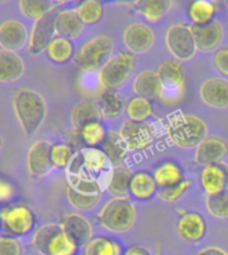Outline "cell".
I'll return each mask as SVG.
<instances>
[{"instance_id": "obj_18", "label": "cell", "mask_w": 228, "mask_h": 255, "mask_svg": "<svg viewBox=\"0 0 228 255\" xmlns=\"http://www.w3.org/2000/svg\"><path fill=\"white\" fill-rule=\"evenodd\" d=\"M28 31L20 20L11 19L0 24V49L18 51L28 42Z\"/></svg>"}, {"instance_id": "obj_10", "label": "cell", "mask_w": 228, "mask_h": 255, "mask_svg": "<svg viewBox=\"0 0 228 255\" xmlns=\"http://www.w3.org/2000/svg\"><path fill=\"white\" fill-rule=\"evenodd\" d=\"M119 136L127 150H144L149 148L154 138L153 128L146 123L126 120L119 129Z\"/></svg>"}, {"instance_id": "obj_54", "label": "cell", "mask_w": 228, "mask_h": 255, "mask_svg": "<svg viewBox=\"0 0 228 255\" xmlns=\"http://www.w3.org/2000/svg\"><path fill=\"white\" fill-rule=\"evenodd\" d=\"M0 231H1V219H0Z\"/></svg>"}, {"instance_id": "obj_52", "label": "cell", "mask_w": 228, "mask_h": 255, "mask_svg": "<svg viewBox=\"0 0 228 255\" xmlns=\"http://www.w3.org/2000/svg\"><path fill=\"white\" fill-rule=\"evenodd\" d=\"M1 144H3V141H1V137H0V149H1Z\"/></svg>"}, {"instance_id": "obj_39", "label": "cell", "mask_w": 228, "mask_h": 255, "mask_svg": "<svg viewBox=\"0 0 228 255\" xmlns=\"http://www.w3.org/2000/svg\"><path fill=\"white\" fill-rule=\"evenodd\" d=\"M18 5L23 16L35 22L54 11V4L50 0H19Z\"/></svg>"}, {"instance_id": "obj_25", "label": "cell", "mask_w": 228, "mask_h": 255, "mask_svg": "<svg viewBox=\"0 0 228 255\" xmlns=\"http://www.w3.org/2000/svg\"><path fill=\"white\" fill-rule=\"evenodd\" d=\"M84 158L85 169L89 175L92 176L100 177L104 173L112 169V163H110L109 157L101 148H82L79 150Z\"/></svg>"}, {"instance_id": "obj_51", "label": "cell", "mask_w": 228, "mask_h": 255, "mask_svg": "<svg viewBox=\"0 0 228 255\" xmlns=\"http://www.w3.org/2000/svg\"><path fill=\"white\" fill-rule=\"evenodd\" d=\"M102 3H109V1H113V0H100Z\"/></svg>"}, {"instance_id": "obj_24", "label": "cell", "mask_w": 228, "mask_h": 255, "mask_svg": "<svg viewBox=\"0 0 228 255\" xmlns=\"http://www.w3.org/2000/svg\"><path fill=\"white\" fill-rule=\"evenodd\" d=\"M157 192L158 185L152 173L146 171H138L133 173L132 181H130V195L136 200L148 202L153 196H156Z\"/></svg>"}, {"instance_id": "obj_4", "label": "cell", "mask_w": 228, "mask_h": 255, "mask_svg": "<svg viewBox=\"0 0 228 255\" xmlns=\"http://www.w3.org/2000/svg\"><path fill=\"white\" fill-rule=\"evenodd\" d=\"M137 212L134 203L127 198H113L105 203L98 214L100 225L110 233H126L136 223Z\"/></svg>"}, {"instance_id": "obj_55", "label": "cell", "mask_w": 228, "mask_h": 255, "mask_svg": "<svg viewBox=\"0 0 228 255\" xmlns=\"http://www.w3.org/2000/svg\"><path fill=\"white\" fill-rule=\"evenodd\" d=\"M0 1H4V0H0Z\"/></svg>"}, {"instance_id": "obj_2", "label": "cell", "mask_w": 228, "mask_h": 255, "mask_svg": "<svg viewBox=\"0 0 228 255\" xmlns=\"http://www.w3.org/2000/svg\"><path fill=\"white\" fill-rule=\"evenodd\" d=\"M12 105L23 132L27 136L34 134L42 127L47 115V105L44 98L35 90L20 89L13 97Z\"/></svg>"}, {"instance_id": "obj_36", "label": "cell", "mask_w": 228, "mask_h": 255, "mask_svg": "<svg viewBox=\"0 0 228 255\" xmlns=\"http://www.w3.org/2000/svg\"><path fill=\"white\" fill-rule=\"evenodd\" d=\"M67 187L86 195H101L104 191L101 179L88 173L78 176H67Z\"/></svg>"}, {"instance_id": "obj_40", "label": "cell", "mask_w": 228, "mask_h": 255, "mask_svg": "<svg viewBox=\"0 0 228 255\" xmlns=\"http://www.w3.org/2000/svg\"><path fill=\"white\" fill-rule=\"evenodd\" d=\"M75 153L77 152L70 144H53L50 152L53 167L57 169H67Z\"/></svg>"}, {"instance_id": "obj_6", "label": "cell", "mask_w": 228, "mask_h": 255, "mask_svg": "<svg viewBox=\"0 0 228 255\" xmlns=\"http://www.w3.org/2000/svg\"><path fill=\"white\" fill-rule=\"evenodd\" d=\"M161 92L160 100L167 105H175L185 96V74L180 63L173 61L162 62L157 70Z\"/></svg>"}, {"instance_id": "obj_7", "label": "cell", "mask_w": 228, "mask_h": 255, "mask_svg": "<svg viewBox=\"0 0 228 255\" xmlns=\"http://www.w3.org/2000/svg\"><path fill=\"white\" fill-rule=\"evenodd\" d=\"M114 44L109 36H96L75 54V63L82 71H98L113 57Z\"/></svg>"}, {"instance_id": "obj_46", "label": "cell", "mask_w": 228, "mask_h": 255, "mask_svg": "<svg viewBox=\"0 0 228 255\" xmlns=\"http://www.w3.org/2000/svg\"><path fill=\"white\" fill-rule=\"evenodd\" d=\"M15 195V187L7 179L0 177V203L9 202Z\"/></svg>"}, {"instance_id": "obj_3", "label": "cell", "mask_w": 228, "mask_h": 255, "mask_svg": "<svg viewBox=\"0 0 228 255\" xmlns=\"http://www.w3.org/2000/svg\"><path fill=\"white\" fill-rule=\"evenodd\" d=\"M32 247L42 255H77L81 246L63 231L59 223H47L35 231Z\"/></svg>"}, {"instance_id": "obj_37", "label": "cell", "mask_w": 228, "mask_h": 255, "mask_svg": "<svg viewBox=\"0 0 228 255\" xmlns=\"http://www.w3.org/2000/svg\"><path fill=\"white\" fill-rule=\"evenodd\" d=\"M125 113L127 119L132 121H138V123H145L146 120L152 117L153 115V106H152V100L144 97L130 98L125 104Z\"/></svg>"}, {"instance_id": "obj_19", "label": "cell", "mask_w": 228, "mask_h": 255, "mask_svg": "<svg viewBox=\"0 0 228 255\" xmlns=\"http://www.w3.org/2000/svg\"><path fill=\"white\" fill-rule=\"evenodd\" d=\"M200 98L210 108H228V79L210 78L200 86Z\"/></svg>"}, {"instance_id": "obj_43", "label": "cell", "mask_w": 228, "mask_h": 255, "mask_svg": "<svg viewBox=\"0 0 228 255\" xmlns=\"http://www.w3.org/2000/svg\"><path fill=\"white\" fill-rule=\"evenodd\" d=\"M192 185L191 180L184 179V180L179 183V184L173 185V187H167V188H158V198L162 199L164 202L167 203H175L183 196V195L189 189V187Z\"/></svg>"}, {"instance_id": "obj_23", "label": "cell", "mask_w": 228, "mask_h": 255, "mask_svg": "<svg viewBox=\"0 0 228 255\" xmlns=\"http://www.w3.org/2000/svg\"><path fill=\"white\" fill-rule=\"evenodd\" d=\"M84 23L79 19L75 9L67 8L57 11L55 15V32L58 36H63L67 39L78 38L84 31Z\"/></svg>"}, {"instance_id": "obj_50", "label": "cell", "mask_w": 228, "mask_h": 255, "mask_svg": "<svg viewBox=\"0 0 228 255\" xmlns=\"http://www.w3.org/2000/svg\"><path fill=\"white\" fill-rule=\"evenodd\" d=\"M195 255H210V254H208L206 250H203V251H200V253H198V254H195Z\"/></svg>"}, {"instance_id": "obj_41", "label": "cell", "mask_w": 228, "mask_h": 255, "mask_svg": "<svg viewBox=\"0 0 228 255\" xmlns=\"http://www.w3.org/2000/svg\"><path fill=\"white\" fill-rule=\"evenodd\" d=\"M207 211L216 219H228V191L216 195H207Z\"/></svg>"}, {"instance_id": "obj_11", "label": "cell", "mask_w": 228, "mask_h": 255, "mask_svg": "<svg viewBox=\"0 0 228 255\" xmlns=\"http://www.w3.org/2000/svg\"><path fill=\"white\" fill-rule=\"evenodd\" d=\"M55 15H57V11L54 9L44 18L34 23L30 32V38H28V53L31 55H38L46 51L48 43L57 36Z\"/></svg>"}, {"instance_id": "obj_12", "label": "cell", "mask_w": 228, "mask_h": 255, "mask_svg": "<svg viewBox=\"0 0 228 255\" xmlns=\"http://www.w3.org/2000/svg\"><path fill=\"white\" fill-rule=\"evenodd\" d=\"M51 145L48 141L38 140L35 141L27 153V171L31 177L39 179L47 175L53 169L51 163Z\"/></svg>"}, {"instance_id": "obj_13", "label": "cell", "mask_w": 228, "mask_h": 255, "mask_svg": "<svg viewBox=\"0 0 228 255\" xmlns=\"http://www.w3.org/2000/svg\"><path fill=\"white\" fill-rule=\"evenodd\" d=\"M154 32L145 23H133L123 31V43L129 53L146 54L154 44Z\"/></svg>"}, {"instance_id": "obj_34", "label": "cell", "mask_w": 228, "mask_h": 255, "mask_svg": "<svg viewBox=\"0 0 228 255\" xmlns=\"http://www.w3.org/2000/svg\"><path fill=\"white\" fill-rule=\"evenodd\" d=\"M78 132L81 140L88 148H101L108 137V130L101 120L86 124Z\"/></svg>"}, {"instance_id": "obj_9", "label": "cell", "mask_w": 228, "mask_h": 255, "mask_svg": "<svg viewBox=\"0 0 228 255\" xmlns=\"http://www.w3.org/2000/svg\"><path fill=\"white\" fill-rule=\"evenodd\" d=\"M165 44L169 53L181 62L192 59L198 51L191 27L185 24H173L169 27L165 32Z\"/></svg>"}, {"instance_id": "obj_8", "label": "cell", "mask_w": 228, "mask_h": 255, "mask_svg": "<svg viewBox=\"0 0 228 255\" xmlns=\"http://www.w3.org/2000/svg\"><path fill=\"white\" fill-rule=\"evenodd\" d=\"M1 230L4 234L15 238L26 237L34 231L36 226V216L26 204L7 206L0 211Z\"/></svg>"}, {"instance_id": "obj_16", "label": "cell", "mask_w": 228, "mask_h": 255, "mask_svg": "<svg viewBox=\"0 0 228 255\" xmlns=\"http://www.w3.org/2000/svg\"><path fill=\"white\" fill-rule=\"evenodd\" d=\"M200 183L207 195L228 191V165L223 163L204 165L200 173Z\"/></svg>"}, {"instance_id": "obj_32", "label": "cell", "mask_w": 228, "mask_h": 255, "mask_svg": "<svg viewBox=\"0 0 228 255\" xmlns=\"http://www.w3.org/2000/svg\"><path fill=\"white\" fill-rule=\"evenodd\" d=\"M84 255H123L121 243L106 235L93 237L84 246Z\"/></svg>"}, {"instance_id": "obj_48", "label": "cell", "mask_w": 228, "mask_h": 255, "mask_svg": "<svg viewBox=\"0 0 228 255\" xmlns=\"http://www.w3.org/2000/svg\"><path fill=\"white\" fill-rule=\"evenodd\" d=\"M204 250H206L210 255H228L227 251H224L223 249H220V247H207Z\"/></svg>"}, {"instance_id": "obj_33", "label": "cell", "mask_w": 228, "mask_h": 255, "mask_svg": "<svg viewBox=\"0 0 228 255\" xmlns=\"http://www.w3.org/2000/svg\"><path fill=\"white\" fill-rule=\"evenodd\" d=\"M74 9L82 23L88 26L97 24L104 18V3L100 0H78Z\"/></svg>"}, {"instance_id": "obj_14", "label": "cell", "mask_w": 228, "mask_h": 255, "mask_svg": "<svg viewBox=\"0 0 228 255\" xmlns=\"http://www.w3.org/2000/svg\"><path fill=\"white\" fill-rule=\"evenodd\" d=\"M193 39L198 51H214L219 49L223 40L224 30L222 23L218 20L207 23V24H191Z\"/></svg>"}, {"instance_id": "obj_30", "label": "cell", "mask_w": 228, "mask_h": 255, "mask_svg": "<svg viewBox=\"0 0 228 255\" xmlns=\"http://www.w3.org/2000/svg\"><path fill=\"white\" fill-rule=\"evenodd\" d=\"M219 5L215 0H191L187 7V13L192 24H207L215 20Z\"/></svg>"}, {"instance_id": "obj_47", "label": "cell", "mask_w": 228, "mask_h": 255, "mask_svg": "<svg viewBox=\"0 0 228 255\" xmlns=\"http://www.w3.org/2000/svg\"><path fill=\"white\" fill-rule=\"evenodd\" d=\"M123 255H152V253L146 247L141 246V245H134V246L129 247L123 253Z\"/></svg>"}, {"instance_id": "obj_5", "label": "cell", "mask_w": 228, "mask_h": 255, "mask_svg": "<svg viewBox=\"0 0 228 255\" xmlns=\"http://www.w3.org/2000/svg\"><path fill=\"white\" fill-rule=\"evenodd\" d=\"M136 67L134 55L129 51H119L110 58L98 70V79L104 90H115L126 84Z\"/></svg>"}, {"instance_id": "obj_35", "label": "cell", "mask_w": 228, "mask_h": 255, "mask_svg": "<svg viewBox=\"0 0 228 255\" xmlns=\"http://www.w3.org/2000/svg\"><path fill=\"white\" fill-rule=\"evenodd\" d=\"M101 149L109 157L110 163H112L113 167L122 165L123 160L126 157L127 148L125 145V142L122 141V138H121V136H119V133H108V137H106L105 142L102 144Z\"/></svg>"}, {"instance_id": "obj_44", "label": "cell", "mask_w": 228, "mask_h": 255, "mask_svg": "<svg viewBox=\"0 0 228 255\" xmlns=\"http://www.w3.org/2000/svg\"><path fill=\"white\" fill-rule=\"evenodd\" d=\"M22 243L18 238L0 234V255H22Z\"/></svg>"}, {"instance_id": "obj_21", "label": "cell", "mask_w": 228, "mask_h": 255, "mask_svg": "<svg viewBox=\"0 0 228 255\" xmlns=\"http://www.w3.org/2000/svg\"><path fill=\"white\" fill-rule=\"evenodd\" d=\"M177 233L188 242H200L207 234L206 220L196 211L184 212L177 222Z\"/></svg>"}, {"instance_id": "obj_45", "label": "cell", "mask_w": 228, "mask_h": 255, "mask_svg": "<svg viewBox=\"0 0 228 255\" xmlns=\"http://www.w3.org/2000/svg\"><path fill=\"white\" fill-rule=\"evenodd\" d=\"M212 62H214L216 70L228 79V47H222V49L216 50Z\"/></svg>"}, {"instance_id": "obj_28", "label": "cell", "mask_w": 228, "mask_h": 255, "mask_svg": "<svg viewBox=\"0 0 228 255\" xmlns=\"http://www.w3.org/2000/svg\"><path fill=\"white\" fill-rule=\"evenodd\" d=\"M173 0H134V9L149 22H160L172 8Z\"/></svg>"}, {"instance_id": "obj_38", "label": "cell", "mask_w": 228, "mask_h": 255, "mask_svg": "<svg viewBox=\"0 0 228 255\" xmlns=\"http://www.w3.org/2000/svg\"><path fill=\"white\" fill-rule=\"evenodd\" d=\"M98 104L101 108L102 117L106 119H117L122 113V110H125L122 98L115 93V90H102Z\"/></svg>"}, {"instance_id": "obj_17", "label": "cell", "mask_w": 228, "mask_h": 255, "mask_svg": "<svg viewBox=\"0 0 228 255\" xmlns=\"http://www.w3.org/2000/svg\"><path fill=\"white\" fill-rule=\"evenodd\" d=\"M228 154V144L220 137H206L196 146L195 161L200 165H211L223 161Z\"/></svg>"}, {"instance_id": "obj_1", "label": "cell", "mask_w": 228, "mask_h": 255, "mask_svg": "<svg viewBox=\"0 0 228 255\" xmlns=\"http://www.w3.org/2000/svg\"><path fill=\"white\" fill-rule=\"evenodd\" d=\"M207 124L199 116L191 113H176L167 123V136L177 148H196L207 137Z\"/></svg>"}, {"instance_id": "obj_42", "label": "cell", "mask_w": 228, "mask_h": 255, "mask_svg": "<svg viewBox=\"0 0 228 255\" xmlns=\"http://www.w3.org/2000/svg\"><path fill=\"white\" fill-rule=\"evenodd\" d=\"M67 200L71 206L74 207L75 210L78 211H88L92 210L93 207H96L101 199V195H86L77 192L74 189H71L70 187H67L66 189Z\"/></svg>"}, {"instance_id": "obj_53", "label": "cell", "mask_w": 228, "mask_h": 255, "mask_svg": "<svg viewBox=\"0 0 228 255\" xmlns=\"http://www.w3.org/2000/svg\"><path fill=\"white\" fill-rule=\"evenodd\" d=\"M224 3H226V5H227V8H228V0H224Z\"/></svg>"}, {"instance_id": "obj_31", "label": "cell", "mask_w": 228, "mask_h": 255, "mask_svg": "<svg viewBox=\"0 0 228 255\" xmlns=\"http://www.w3.org/2000/svg\"><path fill=\"white\" fill-rule=\"evenodd\" d=\"M44 53L55 65H66L75 57V47L71 39L57 35L48 43Z\"/></svg>"}, {"instance_id": "obj_49", "label": "cell", "mask_w": 228, "mask_h": 255, "mask_svg": "<svg viewBox=\"0 0 228 255\" xmlns=\"http://www.w3.org/2000/svg\"><path fill=\"white\" fill-rule=\"evenodd\" d=\"M53 4H63V3H66L67 0H50Z\"/></svg>"}, {"instance_id": "obj_22", "label": "cell", "mask_w": 228, "mask_h": 255, "mask_svg": "<svg viewBox=\"0 0 228 255\" xmlns=\"http://www.w3.org/2000/svg\"><path fill=\"white\" fill-rule=\"evenodd\" d=\"M24 74V62L16 51L0 49V82L11 84Z\"/></svg>"}, {"instance_id": "obj_15", "label": "cell", "mask_w": 228, "mask_h": 255, "mask_svg": "<svg viewBox=\"0 0 228 255\" xmlns=\"http://www.w3.org/2000/svg\"><path fill=\"white\" fill-rule=\"evenodd\" d=\"M133 172L125 165H115L110 171L100 176L104 191L109 192L113 198H122L130 194V181Z\"/></svg>"}, {"instance_id": "obj_27", "label": "cell", "mask_w": 228, "mask_h": 255, "mask_svg": "<svg viewBox=\"0 0 228 255\" xmlns=\"http://www.w3.org/2000/svg\"><path fill=\"white\" fill-rule=\"evenodd\" d=\"M133 90L138 97L148 98V100L160 97L161 85H160L157 71H141L133 81Z\"/></svg>"}, {"instance_id": "obj_29", "label": "cell", "mask_w": 228, "mask_h": 255, "mask_svg": "<svg viewBox=\"0 0 228 255\" xmlns=\"http://www.w3.org/2000/svg\"><path fill=\"white\" fill-rule=\"evenodd\" d=\"M153 177L157 183L158 188H167V187H173L184 180V172L183 168L172 160L162 161L154 168Z\"/></svg>"}, {"instance_id": "obj_20", "label": "cell", "mask_w": 228, "mask_h": 255, "mask_svg": "<svg viewBox=\"0 0 228 255\" xmlns=\"http://www.w3.org/2000/svg\"><path fill=\"white\" fill-rule=\"evenodd\" d=\"M59 225L79 246H85L93 238L92 223L81 214H67L62 218Z\"/></svg>"}, {"instance_id": "obj_26", "label": "cell", "mask_w": 228, "mask_h": 255, "mask_svg": "<svg viewBox=\"0 0 228 255\" xmlns=\"http://www.w3.org/2000/svg\"><path fill=\"white\" fill-rule=\"evenodd\" d=\"M102 112L100 108V104L94 100H84L74 106V109L71 110V124L73 127L79 130L81 128L85 127L86 124L93 123L101 120Z\"/></svg>"}]
</instances>
